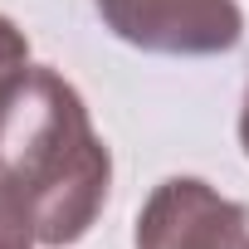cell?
Listing matches in <instances>:
<instances>
[{
    "label": "cell",
    "instance_id": "obj_1",
    "mask_svg": "<svg viewBox=\"0 0 249 249\" xmlns=\"http://www.w3.org/2000/svg\"><path fill=\"white\" fill-rule=\"evenodd\" d=\"M0 181L25 205L39 249L78 244L107 205L112 152L93 132L83 93L44 64H30L0 103Z\"/></svg>",
    "mask_w": 249,
    "mask_h": 249
},
{
    "label": "cell",
    "instance_id": "obj_2",
    "mask_svg": "<svg viewBox=\"0 0 249 249\" xmlns=\"http://www.w3.org/2000/svg\"><path fill=\"white\" fill-rule=\"evenodd\" d=\"M93 10L103 30L142 54L205 59L244 39V10L234 0H93Z\"/></svg>",
    "mask_w": 249,
    "mask_h": 249
},
{
    "label": "cell",
    "instance_id": "obj_3",
    "mask_svg": "<svg viewBox=\"0 0 249 249\" xmlns=\"http://www.w3.org/2000/svg\"><path fill=\"white\" fill-rule=\"evenodd\" d=\"M137 249H249V205L200 176H166L132 230Z\"/></svg>",
    "mask_w": 249,
    "mask_h": 249
},
{
    "label": "cell",
    "instance_id": "obj_4",
    "mask_svg": "<svg viewBox=\"0 0 249 249\" xmlns=\"http://www.w3.org/2000/svg\"><path fill=\"white\" fill-rule=\"evenodd\" d=\"M25 73H30V39L10 15H0V103Z\"/></svg>",
    "mask_w": 249,
    "mask_h": 249
},
{
    "label": "cell",
    "instance_id": "obj_5",
    "mask_svg": "<svg viewBox=\"0 0 249 249\" xmlns=\"http://www.w3.org/2000/svg\"><path fill=\"white\" fill-rule=\"evenodd\" d=\"M0 249H39V234L5 181H0Z\"/></svg>",
    "mask_w": 249,
    "mask_h": 249
},
{
    "label": "cell",
    "instance_id": "obj_6",
    "mask_svg": "<svg viewBox=\"0 0 249 249\" xmlns=\"http://www.w3.org/2000/svg\"><path fill=\"white\" fill-rule=\"evenodd\" d=\"M239 147L249 157V88H244V107H239Z\"/></svg>",
    "mask_w": 249,
    "mask_h": 249
}]
</instances>
